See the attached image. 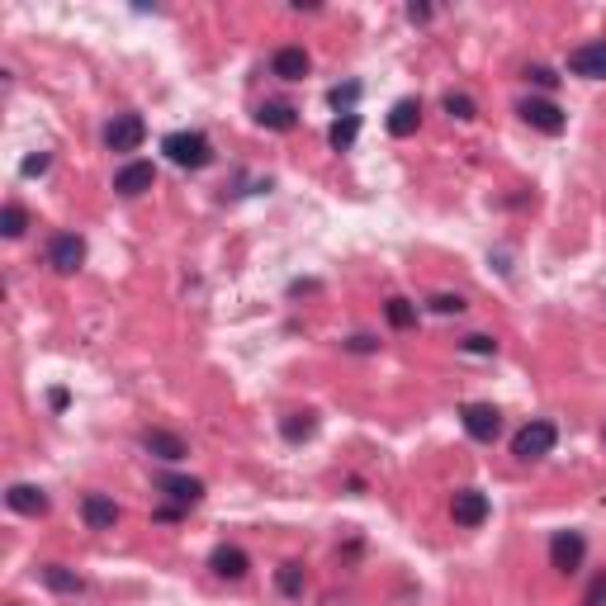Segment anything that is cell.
Here are the masks:
<instances>
[{
  "label": "cell",
  "instance_id": "6da1fadb",
  "mask_svg": "<svg viewBox=\"0 0 606 606\" xmlns=\"http://www.w3.org/2000/svg\"><path fill=\"white\" fill-rule=\"evenodd\" d=\"M161 152L176 161L180 171H204L209 161H214V147L204 133H190V128H180V133H166L161 138Z\"/></svg>",
  "mask_w": 606,
  "mask_h": 606
},
{
  "label": "cell",
  "instance_id": "7a4b0ae2",
  "mask_svg": "<svg viewBox=\"0 0 606 606\" xmlns=\"http://www.w3.org/2000/svg\"><path fill=\"white\" fill-rule=\"evenodd\" d=\"M554 441H559L554 422H526V427L512 436V455H517V460H540V455L554 450Z\"/></svg>",
  "mask_w": 606,
  "mask_h": 606
},
{
  "label": "cell",
  "instance_id": "3957f363",
  "mask_svg": "<svg viewBox=\"0 0 606 606\" xmlns=\"http://www.w3.org/2000/svg\"><path fill=\"white\" fill-rule=\"evenodd\" d=\"M521 119L535 128V133H545V138H559L564 133V109L554 105V100H545V95H531V100H521Z\"/></svg>",
  "mask_w": 606,
  "mask_h": 606
},
{
  "label": "cell",
  "instance_id": "277c9868",
  "mask_svg": "<svg viewBox=\"0 0 606 606\" xmlns=\"http://www.w3.org/2000/svg\"><path fill=\"white\" fill-rule=\"evenodd\" d=\"M143 138H147V124L138 119V114H114V124L105 128V147H109V152H119V157L138 152Z\"/></svg>",
  "mask_w": 606,
  "mask_h": 606
},
{
  "label": "cell",
  "instance_id": "5b68a950",
  "mask_svg": "<svg viewBox=\"0 0 606 606\" xmlns=\"http://www.w3.org/2000/svg\"><path fill=\"white\" fill-rule=\"evenodd\" d=\"M48 266L57 275H72V270L86 266V237H76V232H57L53 242H48Z\"/></svg>",
  "mask_w": 606,
  "mask_h": 606
},
{
  "label": "cell",
  "instance_id": "8992f818",
  "mask_svg": "<svg viewBox=\"0 0 606 606\" xmlns=\"http://www.w3.org/2000/svg\"><path fill=\"white\" fill-rule=\"evenodd\" d=\"M583 554H588V540L578 531H554L550 535V564L559 573H578L583 569Z\"/></svg>",
  "mask_w": 606,
  "mask_h": 606
},
{
  "label": "cell",
  "instance_id": "52a82bcc",
  "mask_svg": "<svg viewBox=\"0 0 606 606\" xmlns=\"http://www.w3.org/2000/svg\"><path fill=\"white\" fill-rule=\"evenodd\" d=\"M488 498H483L479 488H460L455 498H450V517H455V526H464V531H479L483 521H488Z\"/></svg>",
  "mask_w": 606,
  "mask_h": 606
},
{
  "label": "cell",
  "instance_id": "ba28073f",
  "mask_svg": "<svg viewBox=\"0 0 606 606\" xmlns=\"http://www.w3.org/2000/svg\"><path fill=\"white\" fill-rule=\"evenodd\" d=\"M152 185H157V166H152V161H128V166L114 171V190H119L124 199L147 195Z\"/></svg>",
  "mask_w": 606,
  "mask_h": 606
},
{
  "label": "cell",
  "instance_id": "9c48e42d",
  "mask_svg": "<svg viewBox=\"0 0 606 606\" xmlns=\"http://www.w3.org/2000/svg\"><path fill=\"white\" fill-rule=\"evenodd\" d=\"M460 422H464V431L474 436V441H498V431H502V417H498V408L493 403H469V408L460 412Z\"/></svg>",
  "mask_w": 606,
  "mask_h": 606
},
{
  "label": "cell",
  "instance_id": "30bf717a",
  "mask_svg": "<svg viewBox=\"0 0 606 606\" xmlns=\"http://www.w3.org/2000/svg\"><path fill=\"white\" fill-rule=\"evenodd\" d=\"M569 72L583 76V81H606V38L573 48V53H569Z\"/></svg>",
  "mask_w": 606,
  "mask_h": 606
},
{
  "label": "cell",
  "instance_id": "8fae6325",
  "mask_svg": "<svg viewBox=\"0 0 606 606\" xmlns=\"http://www.w3.org/2000/svg\"><path fill=\"white\" fill-rule=\"evenodd\" d=\"M81 517H86L90 531H114L119 507H114V498H105V493H86V498H81Z\"/></svg>",
  "mask_w": 606,
  "mask_h": 606
},
{
  "label": "cell",
  "instance_id": "7c38bea8",
  "mask_svg": "<svg viewBox=\"0 0 606 606\" xmlns=\"http://www.w3.org/2000/svg\"><path fill=\"white\" fill-rule=\"evenodd\" d=\"M5 502H10V512H19V517H43V512H48V493L34 488V483H15V488L5 493Z\"/></svg>",
  "mask_w": 606,
  "mask_h": 606
},
{
  "label": "cell",
  "instance_id": "4fadbf2b",
  "mask_svg": "<svg viewBox=\"0 0 606 606\" xmlns=\"http://www.w3.org/2000/svg\"><path fill=\"white\" fill-rule=\"evenodd\" d=\"M308 67H313V62H308V53H303V48H294V43H289V48H275V57H270V72L280 76V81H303V76H308Z\"/></svg>",
  "mask_w": 606,
  "mask_h": 606
},
{
  "label": "cell",
  "instance_id": "5bb4252c",
  "mask_svg": "<svg viewBox=\"0 0 606 606\" xmlns=\"http://www.w3.org/2000/svg\"><path fill=\"white\" fill-rule=\"evenodd\" d=\"M143 446H147V455H157V460H166V464H180L185 455H190V446L180 441L176 431H147Z\"/></svg>",
  "mask_w": 606,
  "mask_h": 606
},
{
  "label": "cell",
  "instance_id": "9a60e30c",
  "mask_svg": "<svg viewBox=\"0 0 606 606\" xmlns=\"http://www.w3.org/2000/svg\"><path fill=\"white\" fill-rule=\"evenodd\" d=\"M209 569H214L218 578H232V583H237V578H247L251 559L237 550V545H218V550L209 554Z\"/></svg>",
  "mask_w": 606,
  "mask_h": 606
},
{
  "label": "cell",
  "instance_id": "2e32d148",
  "mask_svg": "<svg viewBox=\"0 0 606 606\" xmlns=\"http://www.w3.org/2000/svg\"><path fill=\"white\" fill-rule=\"evenodd\" d=\"M417 124H422V100H398V105L389 109V133L393 138H412Z\"/></svg>",
  "mask_w": 606,
  "mask_h": 606
},
{
  "label": "cell",
  "instance_id": "e0dca14e",
  "mask_svg": "<svg viewBox=\"0 0 606 606\" xmlns=\"http://www.w3.org/2000/svg\"><path fill=\"white\" fill-rule=\"evenodd\" d=\"M157 488L171 502H180V507H195V502L204 498V483H199V479H176V474H161Z\"/></svg>",
  "mask_w": 606,
  "mask_h": 606
},
{
  "label": "cell",
  "instance_id": "ac0fdd59",
  "mask_svg": "<svg viewBox=\"0 0 606 606\" xmlns=\"http://www.w3.org/2000/svg\"><path fill=\"white\" fill-rule=\"evenodd\" d=\"M38 578H43L53 592H62V597H76V592L86 588V583H81L72 569H62V564H43V569H38Z\"/></svg>",
  "mask_w": 606,
  "mask_h": 606
},
{
  "label": "cell",
  "instance_id": "d6986e66",
  "mask_svg": "<svg viewBox=\"0 0 606 606\" xmlns=\"http://www.w3.org/2000/svg\"><path fill=\"white\" fill-rule=\"evenodd\" d=\"M256 124H261V128H275V133H289V128L299 124V114H294V105H261Z\"/></svg>",
  "mask_w": 606,
  "mask_h": 606
},
{
  "label": "cell",
  "instance_id": "ffe728a7",
  "mask_svg": "<svg viewBox=\"0 0 606 606\" xmlns=\"http://www.w3.org/2000/svg\"><path fill=\"white\" fill-rule=\"evenodd\" d=\"M280 431H285V441L299 446V441H308V436L318 431V417H313V412H289L285 422H280Z\"/></svg>",
  "mask_w": 606,
  "mask_h": 606
},
{
  "label": "cell",
  "instance_id": "44dd1931",
  "mask_svg": "<svg viewBox=\"0 0 606 606\" xmlns=\"http://www.w3.org/2000/svg\"><path fill=\"white\" fill-rule=\"evenodd\" d=\"M356 133H360V114H341L337 124H332V133H327V143L337 147V152H346V147L356 143Z\"/></svg>",
  "mask_w": 606,
  "mask_h": 606
},
{
  "label": "cell",
  "instance_id": "7402d4cb",
  "mask_svg": "<svg viewBox=\"0 0 606 606\" xmlns=\"http://www.w3.org/2000/svg\"><path fill=\"white\" fill-rule=\"evenodd\" d=\"M384 318H389V327L408 332V327H417V308H412L408 299H389L384 303Z\"/></svg>",
  "mask_w": 606,
  "mask_h": 606
},
{
  "label": "cell",
  "instance_id": "603a6c76",
  "mask_svg": "<svg viewBox=\"0 0 606 606\" xmlns=\"http://www.w3.org/2000/svg\"><path fill=\"white\" fill-rule=\"evenodd\" d=\"M24 228H29L24 204H5V209H0V232H5V237H24Z\"/></svg>",
  "mask_w": 606,
  "mask_h": 606
},
{
  "label": "cell",
  "instance_id": "cb8c5ba5",
  "mask_svg": "<svg viewBox=\"0 0 606 606\" xmlns=\"http://www.w3.org/2000/svg\"><path fill=\"white\" fill-rule=\"evenodd\" d=\"M275 588L285 592V597H303V569L299 564H285V569L275 573Z\"/></svg>",
  "mask_w": 606,
  "mask_h": 606
},
{
  "label": "cell",
  "instance_id": "d4e9b609",
  "mask_svg": "<svg viewBox=\"0 0 606 606\" xmlns=\"http://www.w3.org/2000/svg\"><path fill=\"white\" fill-rule=\"evenodd\" d=\"M446 114H455V119H474V100L450 90V95H446Z\"/></svg>",
  "mask_w": 606,
  "mask_h": 606
},
{
  "label": "cell",
  "instance_id": "484cf974",
  "mask_svg": "<svg viewBox=\"0 0 606 606\" xmlns=\"http://www.w3.org/2000/svg\"><path fill=\"white\" fill-rule=\"evenodd\" d=\"M356 100H360V86H337V90H332V105H337L341 114H356V109H351Z\"/></svg>",
  "mask_w": 606,
  "mask_h": 606
},
{
  "label": "cell",
  "instance_id": "4316f807",
  "mask_svg": "<svg viewBox=\"0 0 606 606\" xmlns=\"http://www.w3.org/2000/svg\"><path fill=\"white\" fill-rule=\"evenodd\" d=\"M460 346L469 351V356H493V351H498V341L493 337H464Z\"/></svg>",
  "mask_w": 606,
  "mask_h": 606
},
{
  "label": "cell",
  "instance_id": "83f0119b",
  "mask_svg": "<svg viewBox=\"0 0 606 606\" xmlns=\"http://www.w3.org/2000/svg\"><path fill=\"white\" fill-rule=\"evenodd\" d=\"M431 308L450 318V313H464V299H460V294H436V299H431Z\"/></svg>",
  "mask_w": 606,
  "mask_h": 606
},
{
  "label": "cell",
  "instance_id": "f1b7e54d",
  "mask_svg": "<svg viewBox=\"0 0 606 606\" xmlns=\"http://www.w3.org/2000/svg\"><path fill=\"white\" fill-rule=\"evenodd\" d=\"M526 81H531V86H540V90H554V86H559V76H554L550 67H531V72H526Z\"/></svg>",
  "mask_w": 606,
  "mask_h": 606
},
{
  "label": "cell",
  "instance_id": "f546056e",
  "mask_svg": "<svg viewBox=\"0 0 606 606\" xmlns=\"http://www.w3.org/2000/svg\"><path fill=\"white\" fill-rule=\"evenodd\" d=\"M583 606H606V573H597V578H592V588H588V597H583Z\"/></svg>",
  "mask_w": 606,
  "mask_h": 606
},
{
  "label": "cell",
  "instance_id": "4dcf8cb0",
  "mask_svg": "<svg viewBox=\"0 0 606 606\" xmlns=\"http://www.w3.org/2000/svg\"><path fill=\"white\" fill-rule=\"evenodd\" d=\"M48 152H38V157H24V166H19V171H24V176H43V171H48Z\"/></svg>",
  "mask_w": 606,
  "mask_h": 606
},
{
  "label": "cell",
  "instance_id": "1f68e13d",
  "mask_svg": "<svg viewBox=\"0 0 606 606\" xmlns=\"http://www.w3.org/2000/svg\"><path fill=\"white\" fill-rule=\"evenodd\" d=\"M346 346H351V351H375V341H370V337H351Z\"/></svg>",
  "mask_w": 606,
  "mask_h": 606
}]
</instances>
